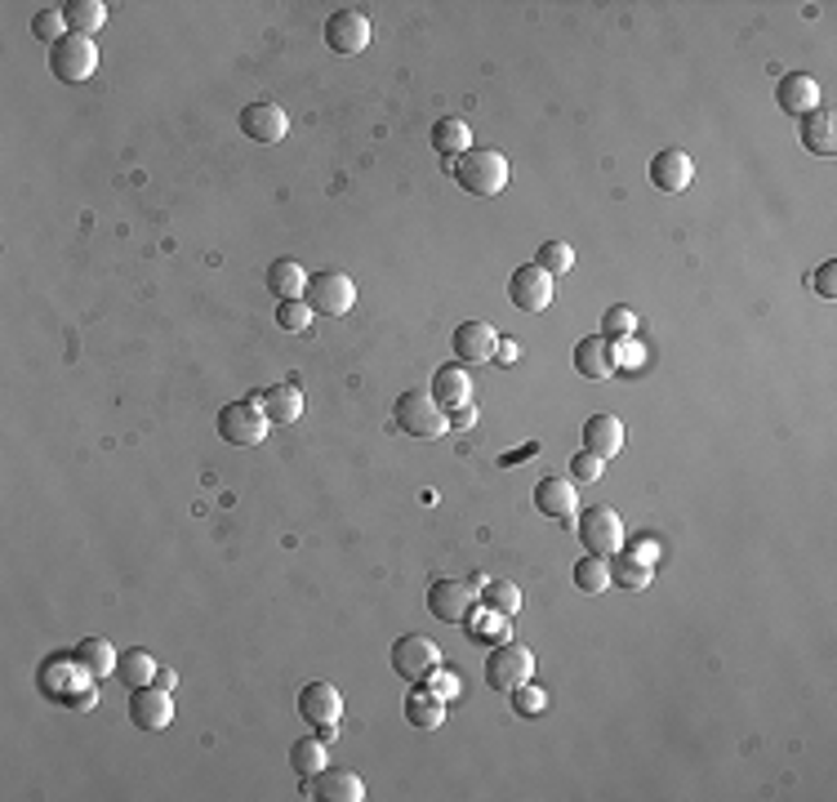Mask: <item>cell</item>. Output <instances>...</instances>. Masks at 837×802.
Wrapping results in <instances>:
<instances>
[{
  "label": "cell",
  "instance_id": "1",
  "mask_svg": "<svg viewBox=\"0 0 837 802\" xmlns=\"http://www.w3.org/2000/svg\"><path fill=\"white\" fill-rule=\"evenodd\" d=\"M468 196H500L508 187V157L500 148H472L459 161H446Z\"/></svg>",
  "mask_w": 837,
  "mask_h": 802
},
{
  "label": "cell",
  "instance_id": "2",
  "mask_svg": "<svg viewBox=\"0 0 837 802\" xmlns=\"http://www.w3.org/2000/svg\"><path fill=\"white\" fill-rule=\"evenodd\" d=\"M392 420H397V428H401L405 437H418V442H437V437L450 433V415L433 401V392H418V388H410V392L397 397Z\"/></svg>",
  "mask_w": 837,
  "mask_h": 802
},
{
  "label": "cell",
  "instance_id": "3",
  "mask_svg": "<svg viewBox=\"0 0 837 802\" xmlns=\"http://www.w3.org/2000/svg\"><path fill=\"white\" fill-rule=\"evenodd\" d=\"M49 72L67 85H81L99 72V45L94 36H77V32H67L54 49H49Z\"/></svg>",
  "mask_w": 837,
  "mask_h": 802
},
{
  "label": "cell",
  "instance_id": "4",
  "mask_svg": "<svg viewBox=\"0 0 837 802\" xmlns=\"http://www.w3.org/2000/svg\"><path fill=\"white\" fill-rule=\"evenodd\" d=\"M530 678H535V651L530 646L504 642L491 651V660H485V687L491 691H517Z\"/></svg>",
  "mask_w": 837,
  "mask_h": 802
},
{
  "label": "cell",
  "instance_id": "5",
  "mask_svg": "<svg viewBox=\"0 0 837 802\" xmlns=\"http://www.w3.org/2000/svg\"><path fill=\"white\" fill-rule=\"evenodd\" d=\"M477 607V584L472 580H433L428 588V616L442 625H468Z\"/></svg>",
  "mask_w": 837,
  "mask_h": 802
},
{
  "label": "cell",
  "instance_id": "6",
  "mask_svg": "<svg viewBox=\"0 0 837 802\" xmlns=\"http://www.w3.org/2000/svg\"><path fill=\"white\" fill-rule=\"evenodd\" d=\"M442 664V646L433 638H418V633H405L392 642V668L397 678L405 683H428V674Z\"/></svg>",
  "mask_w": 837,
  "mask_h": 802
},
{
  "label": "cell",
  "instance_id": "7",
  "mask_svg": "<svg viewBox=\"0 0 837 802\" xmlns=\"http://www.w3.org/2000/svg\"><path fill=\"white\" fill-rule=\"evenodd\" d=\"M580 545H584L593 558H615V553L623 549V517H619L615 508H606V504L588 508V513L580 517Z\"/></svg>",
  "mask_w": 837,
  "mask_h": 802
},
{
  "label": "cell",
  "instance_id": "8",
  "mask_svg": "<svg viewBox=\"0 0 837 802\" xmlns=\"http://www.w3.org/2000/svg\"><path fill=\"white\" fill-rule=\"evenodd\" d=\"M353 303H357V286H353L347 273H334L330 267V273H317L308 282V308L321 312V317H347Z\"/></svg>",
  "mask_w": 837,
  "mask_h": 802
},
{
  "label": "cell",
  "instance_id": "9",
  "mask_svg": "<svg viewBox=\"0 0 837 802\" xmlns=\"http://www.w3.org/2000/svg\"><path fill=\"white\" fill-rule=\"evenodd\" d=\"M219 437L228 446H259L267 437V415L250 401H228V406L219 411Z\"/></svg>",
  "mask_w": 837,
  "mask_h": 802
},
{
  "label": "cell",
  "instance_id": "10",
  "mask_svg": "<svg viewBox=\"0 0 837 802\" xmlns=\"http://www.w3.org/2000/svg\"><path fill=\"white\" fill-rule=\"evenodd\" d=\"M325 45L334 49V54H343V58H353V54H362L366 45H370V19L362 14V10H334L330 19H325Z\"/></svg>",
  "mask_w": 837,
  "mask_h": 802
},
{
  "label": "cell",
  "instance_id": "11",
  "mask_svg": "<svg viewBox=\"0 0 837 802\" xmlns=\"http://www.w3.org/2000/svg\"><path fill=\"white\" fill-rule=\"evenodd\" d=\"M508 299L517 312H543L552 303V273H543L539 263H521L508 277Z\"/></svg>",
  "mask_w": 837,
  "mask_h": 802
},
{
  "label": "cell",
  "instance_id": "12",
  "mask_svg": "<svg viewBox=\"0 0 837 802\" xmlns=\"http://www.w3.org/2000/svg\"><path fill=\"white\" fill-rule=\"evenodd\" d=\"M129 722H134L138 731H165V726L174 722V700H170V691L157 687V683L129 691Z\"/></svg>",
  "mask_w": 837,
  "mask_h": 802
},
{
  "label": "cell",
  "instance_id": "13",
  "mask_svg": "<svg viewBox=\"0 0 837 802\" xmlns=\"http://www.w3.org/2000/svg\"><path fill=\"white\" fill-rule=\"evenodd\" d=\"M241 134L254 144H282L290 134V116L276 103H250V107H241Z\"/></svg>",
  "mask_w": 837,
  "mask_h": 802
},
{
  "label": "cell",
  "instance_id": "14",
  "mask_svg": "<svg viewBox=\"0 0 837 802\" xmlns=\"http://www.w3.org/2000/svg\"><path fill=\"white\" fill-rule=\"evenodd\" d=\"M455 357L459 362H468V366H477V362H491L495 353H500V334H495V325L491 321H463V325H455Z\"/></svg>",
  "mask_w": 837,
  "mask_h": 802
},
{
  "label": "cell",
  "instance_id": "15",
  "mask_svg": "<svg viewBox=\"0 0 837 802\" xmlns=\"http://www.w3.org/2000/svg\"><path fill=\"white\" fill-rule=\"evenodd\" d=\"M776 103H780V112H789V116H811V112H819V81L811 77V72H789V77H780V85H776Z\"/></svg>",
  "mask_w": 837,
  "mask_h": 802
},
{
  "label": "cell",
  "instance_id": "16",
  "mask_svg": "<svg viewBox=\"0 0 837 802\" xmlns=\"http://www.w3.org/2000/svg\"><path fill=\"white\" fill-rule=\"evenodd\" d=\"M299 718L312 722V726H339V718H343V696H339V687H330V683H308V687L299 691Z\"/></svg>",
  "mask_w": 837,
  "mask_h": 802
},
{
  "label": "cell",
  "instance_id": "17",
  "mask_svg": "<svg viewBox=\"0 0 837 802\" xmlns=\"http://www.w3.org/2000/svg\"><path fill=\"white\" fill-rule=\"evenodd\" d=\"M535 508H539L543 517H552V522H571L575 508H580L575 482H571V478H543V482L535 486Z\"/></svg>",
  "mask_w": 837,
  "mask_h": 802
},
{
  "label": "cell",
  "instance_id": "18",
  "mask_svg": "<svg viewBox=\"0 0 837 802\" xmlns=\"http://www.w3.org/2000/svg\"><path fill=\"white\" fill-rule=\"evenodd\" d=\"M254 406L267 415V424H295L303 415V392H299V383H272V388L254 392Z\"/></svg>",
  "mask_w": 837,
  "mask_h": 802
},
{
  "label": "cell",
  "instance_id": "19",
  "mask_svg": "<svg viewBox=\"0 0 837 802\" xmlns=\"http://www.w3.org/2000/svg\"><path fill=\"white\" fill-rule=\"evenodd\" d=\"M690 179H695V161H690V152H681V148H664V152L651 157V183H655L660 192H686Z\"/></svg>",
  "mask_w": 837,
  "mask_h": 802
},
{
  "label": "cell",
  "instance_id": "20",
  "mask_svg": "<svg viewBox=\"0 0 837 802\" xmlns=\"http://www.w3.org/2000/svg\"><path fill=\"white\" fill-rule=\"evenodd\" d=\"M312 798L321 802H362L366 798V780L347 767H325L312 776Z\"/></svg>",
  "mask_w": 837,
  "mask_h": 802
},
{
  "label": "cell",
  "instance_id": "21",
  "mask_svg": "<svg viewBox=\"0 0 837 802\" xmlns=\"http://www.w3.org/2000/svg\"><path fill=\"white\" fill-rule=\"evenodd\" d=\"M433 401L442 411H463V406H472V379H468V370L463 366H437V375H433Z\"/></svg>",
  "mask_w": 837,
  "mask_h": 802
},
{
  "label": "cell",
  "instance_id": "22",
  "mask_svg": "<svg viewBox=\"0 0 837 802\" xmlns=\"http://www.w3.org/2000/svg\"><path fill=\"white\" fill-rule=\"evenodd\" d=\"M575 370H580L584 379H610V375L619 370L615 344L606 340V334H588V340L575 344Z\"/></svg>",
  "mask_w": 837,
  "mask_h": 802
},
{
  "label": "cell",
  "instance_id": "23",
  "mask_svg": "<svg viewBox=\"0 0 837 802\" xmlns=\"http://www.w3.org/2000/svg\"><path fill=\"white\" fill-rule=\"evenodd\" d=\"M798 139H802V148L806 152H815V157H833L837 152V121H833V112H811V116H802L798 121Z\"/></svg>",
  "mask_w": 837,
  "mask_h": 802
},
{
  "label": "cell",
  "instance_id": "24",
  "mask_svg": "<svg viewBox=\"0 0 837 802\" xmlns=\"http://www.w3.org/2000/svg\"><path fill=\"white\" fill-rule=\"evenodd\" d=\"M584 450H593L601 459H615L623 450V424L615 415H593L584 424Z\"/></svg>",
  "mask_w": 837,
  "mask_h": 802
},
{
  "label": "cell",
  "instance_id": "25",
  "mask_svg": "<svg viewBox=\"0 0 837 802\" xmlns=\"http://www.w3.org/2000/svg\"><path fill=\"white\" fill-rule=\"evenodd\" d=\"M267 290L276 299H303L308 295V273H303V263L299 259H276L267 267Z\"/></svg>",
  "mask_w": 837,
  "mask_h": 802
},
{
  "label": "cell",
  "instance_id": "26",
  "mask_svg": "<svg viewBox=\"0 0 837 802\" xmlns=\"http://www.w3.org/2000/svg\"><path fill=\"white\" fill-rule=\"evenodd\" d=\"M433 152H442L446 161H459L463 152H472V129H468V121L442 116V121L433 125Z\"/></svg>",
  "mask_w": 837,
  "mask_h": 802
},
{
  "label": "cell",
  "instance_id": "27",
  "mask_svg": "<svg viewBox=\"0 0 837 802\" xmlns=\"http://www.w3.org/2000/svg\"><path fill=\"white\" fill-rule=\"evenodd\" d=\"M405 722L418 726V731H437L446 722V700H437L433 691H410L405 696Z\"/></svg>",
  "mask_w": 837,
  "mask_h": 802
},
{
  "label": "cell",
  "instance_id": "28",
  "mask_svg": "<svg viewBox=\"0 0 837 802\" xmlns=\"http://www.w3.org/2000/svg\"><path fill=\"white\" fill-rule=\"evenodd\" d=\"M72 660H77V664L85 668V674L99 683V678H107V674H112L121 655L112 651V642H107V638H85V642L72 651Z\"/></svg>",
  "mask_w": 837,
  "mask_h": 802
},
{
  "label": "cell",
  "instance_id": "29",
  "mask_svg": "<svg viewBox=\"0 0 837 802\" xmlns=\"http://www.w3.org/2000/svg\"><path fill=\"white\" fill-rule=\"evenodd\" d=\"M157 668H161V664H157L148 651H138V646H134V651H125V655L116 660V674H121V683H125L129 691H138V687H152V683H157Z\"/></svg>",
  "mask_w": 837,
  "mask_h": 802
},
{
  "label": "cell",
  "instance_id": "30",
  "mask_svg": "<svg viewBox=\"0 0 837 802\" xmlns=\"http://www.w3.org/2000/svg\"><path fill=\"white\" fill-rule=\"evenodd\" d=\"M62 19H67V27H72L77 36H94L107 23V5H103V0H67Z\"/></svg>",
  "mask_w": 837,
  "mask_h": 802
},
{
  "label": "cell",
  "instance_id": "31",
  "mask_svg": "<svg viewBox=\"0 0 837 802\" xmlns=\"http://www.w3.org/2000/svg\"><path fill=\"white\" fill-rule=\"evenodd\" d=\"M571 575H575V588H580V593L597 597V593L610 588V558H593V553H584V558L575 562Z\"/></svg>",
  "mask_w": 837,
  "mask_h": 802
},
{
  "label": "cell",
  "instance_id": "32",
  "mask_svg": "<svg viewBox=\"0 0 837 802\" xmlns=\"http://www.w3.org/2000/svg\"><path fill=\"white\" fill-rule=\"evenodd\" d=\"M290 767L299 771V776H317V771H325L330 763H325V741L321 735H303V741H295L290 745Z\"/></svg>",
  "mask_w": 837,
  "mask_h": 802
},
{
  "label": "cell",
  "instance_id": "33",
  "mask_svg": "<svg viewBox=\"0 0 837 802\" xmlns=\"http://www.w3.org/2000/svg\"><path fill=\"white\" fill-rule=\"evenodd\" d=\"M481 597H485V607L500 611V616H508V620L521 611V588H517L513 580H491V584L481 588Z\"/></svg>",
  "mask_w": 837,
  "mask_h": 802
},
{
  "label": "cell",
  "instance_id": "34",
  "mask_svg": "<svg viewBox=\"0 0 837 802\" xmlns=\"http://www.w3.org/2000/svg\"><path fill=\"white\" fill-rule=\"evenodd\" d=\"M535 263L543 267V273H552V277H566L571 267H575V250H571L566 241H543L539 254H535Z\"/></svg>",
  "mask_w": 837,
  "mask_h": 802
},
{
  "label": "cell",
  "instance_id": "35",
  "mask_svg": "<svg viewBox=\"0 0 837 802\" xmlns=\"http://www.w3.org/2000/svg\"><path fill=\"white\" fill-rule=\"evenodd\" d=\"M633 330H638V312H633V308L615 303V308H606V312H601V334H606L610 344H619V340H633Z\"/></svg>",
  "mask_w": 837,
  "mask_h": 802
},
{
  "label": "cell",
  "instance_id": "36",
  "mask_svg": "<svg viewBox=\"0 0 837 802\" xmlns=\"http://www.w3.org/2000/svg\"><path fill=\"white\" fill-rule=\"evenodd\" d=\"M276 325L290 330V334H303V330L312 325V308H308V299H282V303H276Z\"/></svg>",
  "mask_w": 837,
  "mask_h": 802
},
{
  "label": "cell",
  "instance_id": "37",
  "mask_svg": "<svg viewBox=\"0 0 837 802\" xmlns=\"http://www.w3.org/2000/svg\"><path fill=\"white\" fill-rule=\"evenodd\" d=\"M610 584H623V588H646L651 584V566H642L638 558H619L610 566Z\"/></svg>",
  "mask_w": 837,
  "mask_h": 802
},
{
  "label": "cell",
  "instance_id": "38",
  "mask_svg": "<svg viewBox=\"0 0 837 802\" xmlns=\"http://www.w3.org/2000/svg\"><path fill=\"white\" fill-rule=\"evenodd\" d=\"M606 478V459L601 455H593V450H580L575 459H571V482L580 486V482H601Z\"/></svg>",
  "mask_w": 837,
  "mask_h": 802
},
{
  "label": "cell",
  "instance_id": "39",
  "mask_svg": "<svg viewBox=\"0 0 837 802\" xmlns=\"http://www.w3.org/2000/svg\"><path fill=\"white\" fill-rule=\"evenodd\" d=\"M32 32L54 49V45L67 36V19H62V10H41V14L32 19Z\"/></svg>",
  "mask_w": 837,
  "mask_h": 802
},
{
  "label": "cell",
  "instance_id": "40",
  "mask_svg": "<svg viewBox=\"0 0 837 802\" xmlns=\"http://www.w3.org/2000/svg\"><path fill=\"white\" fill-rule=\"evenodd\" d=\"M513 696V709L521 713V718H535V713H543L548 709V696H543V687H530V683H521L517 691H508Z\"/></svg>",
  "mask_w": 837,
  "mask_h": 802
},
{
  "label": "cell",
  "instance_id": "41",
  "mask_svg": "<svg viewBox=\"0 0 837 802\" xmlns=\"http://www.w3.org/2000/svg\"><path fill=\"white\" fill-rule=\"evenodd\" d=\"M806 286H811L819 299H837V259H824L815 273L806 277Z\"/></svg>",
  "mask_w": 837,
  "mask_h": 802
},
{
  "label": "cell",
  "instance_id": "42",
  "mask_svg": "<svg viewBox=\"0 0 837 802\" xmlns=\"http://www.w3.org/2000/svg\"><path fill=\"white\" fill-rule=\"evenodd\" d=\"M459 687H463V678H459V674H442V668H433V674H428V691H433L437 700H455V696H459Z\"/></svg>",
  "mask_w": 837,
  "mask_h": 802
},
{
  "label": "cell",
  "instance_id": "43",
  "mask_svg": "<svg viewBox=\"0 0 837 802\" xmlns=\"http://www.w3.org/2000/svg\"><path fill=\"white\" fill-rule=\"evenodd\" d=\"M628 558H638L642 566H651V562L660 558V540H638V549H633V553H628Z\"/></svg>",
  "mask_w": 837,
  "mask_h": 802
},
{
  "label": "cell",
  "instance_id": "44",
  "mask_svg": "<svg viewBox=\"0 0 837 802\" xmlns=\"http://www.w3.org/2000/svg\"><path fill=\"white\" fill-rule=\"evenodd\" d=\"M472 424H477V406H463V411H450V428H459V433H463V428H472Z\"/></svg>",
  "mask_w": 837,
  "mask_h": 802
},
{
  "label": "cell",
  "instance_id": "45",
  "mask_svg": "<svg viewBox=\"0 0 837 802\" xmlns=\"http://www.w3.org/2000/svg\"><path fill=\"white\" fill-rule=\"evenodd\" d=\"M174 683H179L174 668H157V687H170V691H174Z\"/></svg>",
  "mask_w": 837,
  "mask_h": 802
}]
</instances>
